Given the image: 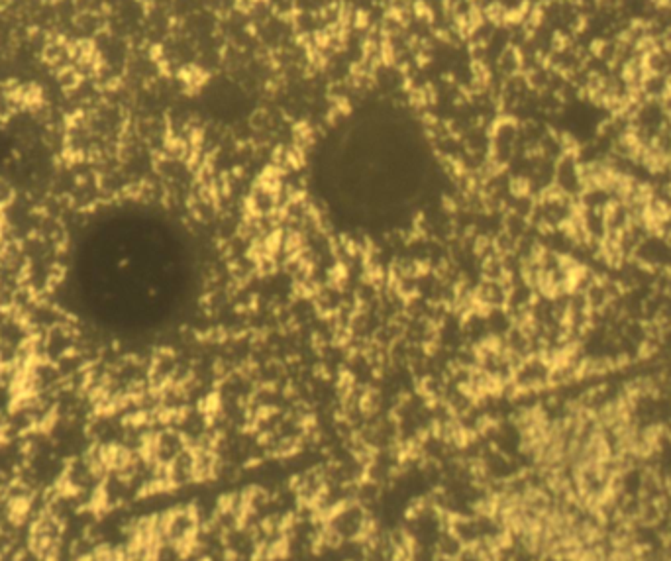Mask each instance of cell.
<instances>
[{"label": "cell", "instance_id": "obj_1", "mask_svg": "<svg viewBox=\"0 0 671 561\" xmlns=\"http://www.w3.org/2000/svg\"><path fill=\"white\" fill-rule=\"evenodd\" d=\"M426 173V147L415 124L390 108L355 116L320 159L326 191L359 208H389L413 198Z\"/></svg>", "mask_w": 671, "mask_h": 561}]
</instances>
